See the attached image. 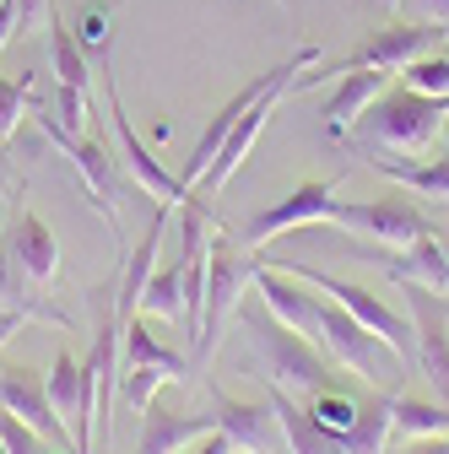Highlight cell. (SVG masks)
<instances>
[{
    "mask_svg": "<svg viewBox=\"0 0 449 454\" xmlns=\"http://www.w3.org/2000/svg\"><path fill=\"white\" fill-rule=\"evenodd\" d=\"M249 347H255V363H260V379L271 389H293V395H314V389H330V368L335 357L319 347V340L288 330L276 314L265 309H244L239 314Z\"/></svg>",
    "mask_w": 449,
    "mask_h": 454,
    "instance_id": "1",
    "label": "cell"
},
{
    "mask_svg": "<svg viewBox=\"0 0 449 454\" xmlns=\"http://www.w3.org/2000/svg\"><path fill=\"white\" fill-rule=\"evenodd\" d=\"M444 114H449V98H428L406 82H390L358 120V141H368L374 152H406V157H422L433 152L438 130H444Z\"/></svg>",
    "mask_w": 449,
    "mask_h": 454,
    "instance_id": "2",
    "label": "cell"
},
{
    "mask_svg": "<svg viewBox=\"0 0 449 454\" xmlns=\"http://www.w3.org/2000/svg\"><path fill=\"white\" fill-rule=\"evenodd\" d=\"M444 38H449V27H444V22H417V17H412V22H390V27L368 33V38H363L352 54H342L335 66L303 71L293 92H303V87H319V82H335V76H347V71H390V76H401L412 60H422V54L444 49Z\"/></svg>",
    "mask_w": 449,
    "mask_h": 454,
    "instance_id": "3",
    "label": "cell"
},
{
    "mask_svg": "<svg viewBox=\"0 0 449 454\" xmlns=\"http://www.w3.org/2000/svg\"><path fill=\"white\" fill-rule=\"evenodd\" d=\"M260 260H249L244 249H233L228 233H211V270H206V309H201V335H195V368H206V357L217 352L222 330L233 325V314L244 309V293L255 287Z\"/></svg>",
    "mask_w": 449,
    "mask_h": 454,
    "instance_id": "4",
    "label": "cell"
},
{
    "mask_svg": "<svg viewBox=\"0 0 449 454\" xmlns=\"http://www.w3.org/2000/svg\"><path fill=\"white\" fill-rule=\"evenodd\" d=\"M265 265H276V270L298 276L303 287H319L330 303H342V309H347L363 330H374L390 352H401V363H406V357H417V330H412V319H401V314L390 309L384 298L363 293L358 281H342V276H330V270H319V265H303V260H265Z\"/></svg>",
    "mask_w": 449,
    "mask_h": 454,
    "instance_id": "5",
    "label": "cell"
},
{
    "mask_svg": "<svg viewBox=\"0 0 449 454\" xmlns=\"http://www.w3.org/2000/svg\"><path fill=\"white\" fill-rule=\"evenodd\" d=\"M314 340L342 363L347 373H358V379H368L374 389H396L401 384V352H390L384 340L374 335V330H363L342 303H330V298H319V325H314Z\"/></svg>",
    "mask_w": 449,
    "mask_h": 454,
    "instance_id": "6",
    "label": "cell"
},
{
    "mask_svg": "<svg viewBox=\"0 0 449 454\" xmlns=\"http://www.w3.org/2000/svg\"><path fill=\"white\" fill-rule=\"evenodd\" d=\"M309 66H319V49H298V54H288V60H276L271 71H260L249 87H239L228 103H222L217 114H211V125L201 130V141H195V152H190V162L179 168V179L185 184H201V174H206V168H211V157L222 152V141H228V130L244 120V114L271 92V87H298V76L309 71Z\"/></svg>",
    "mask_w": 449,
    "mask_h": 454,
    "instance_id": "7",
    "label": "cell"
},
{
    "mask_svg": "<svg viewBox=\"0 0 449 454\" xmlns=\"http://www.w3.org/2000/svg\"><path fill=\"white\" fill-rule=\"evenodd\" d=\"M92 60H98V71H103V103H108V120H114V141H120L125 168L136 174V184H141L157 206H179V200L190 195V184H185L179 174H168V168L141 146V136H136V125H130V114H125V103H120V87H114V60H108V43L92 49Z\"/></svg>",
    "mask_w": 449,
    "mask_h": 454,
    "instance_id": "8",
    "label": "cell"
},
{
    "mask_svg": "<svg viewBox=\"0 0 449 454\" xmlns=\"http://www.w3.org/2000/svg\"><path fill=\"white\" fill-rule=\"evenodd\" d=\"M330 227H342L352 239H368L379 249H412L417 239L433 233V222L401 195H390V200H335Z\"/></svg>",
    "mask_w": 449,
    "mask_h": 454,
    "instance_id": "9",
    "label": "cell"
},
{
    "mask_svg": "<svg viewBox=\"0 0 449 454\" xmlns=\"http://www.w3.org/2000/svg\"><path fill=\"white\" fill-rule=\"evenodd\" d=\"M0 411H12L17 422H28L43 443H54V449H71L76 454V433H71V422L49 406V389H43V373L38 368H0Z\"/></svg>",
    "mask_w": 449,
    "mask_h": 454,
    "instance_id": "10",
    "label": "cell"
},
{
    "mask_svg": "<svg viewBox=\"0 0 449 454\" xmlns=\"http://www.w3.org/2000/svg\"><path fill=\"white\" fill-rule=\"evenodd\" d=\"M412 330H417V368L433 401H449V298L433 287H406Z\"/></svg>",
    "mask_w": 449,
    "mask_h": 454,
    "instance_id": "11",
    "label": "cell"
},
{
    "mask_svg": "<svg viewBox=\"0 0 449 454\" xmlns=\"http://www.w3.org/2000/svg\"><path fill=\"white\" fill-rule=\"evenodd\" d=\"M335 216V179H314V184H298L288 200H276L265 211H255L244 222V244L260 249L271 239H282V233H298V227H319Z\"/></svg>",
    "mask_w": 449,
    "mask_h": 454,
    "instance_id": "12",
    "label": "cell"
},
{
    "mask_svg": "<svg viewBox=\"0 0 449 454\" xmlns=\"http://www.w3.org/2000/svg\"><path fill=\"white\" fill-rule=\"evenodd\" d=\"M6 244L22 265V276L33 281V293H49L54 281H60V239H54V227L33 211V206H12V222H6Z\"/></svg>",
    "mask_w": 449,
    "mask_h": 454,
    "instance_id": "13",
    "label": "cell"
},
{
    "mask_svg": "<svg viewBox=\"0 0 449 454\" xmlns=\"http://www.w3.org/2000/svg\"><path fill=\"white\" fill-rule=\"evenodd\" d=\"M368 254L384 265V276L396 281V287H433L449 298V254H444V233L433 227L428 239H417L412 249H379L368 244Z\"/></svg>",
    "mask_w": 449,
    "mask_h": 454,
    "instance_id": "14",
    "label": "cell"
},
{
    "mask_svg": "<svg viewBox=\"0 0 449 454\" xmlns=\"http://www.w3.org/2000/svg\"><path fill=\"white\" fill-rule=\"evenodd\" d=\"M49 141L71 157V168L82 174V184H87L92 206H98V211H103V222L120 233V184H114V157H108V146H103L98 136H49Z\"/></svg>",
    "mask_w": 449,
    "mask_h": 454,
    "instance_id": "15",
    "label": "cell"
},
{
    "mask_svg": "<svg viewBox=\"0 0 449 454\" xmlns=\"http://www.w3.org/2000/svg\"><path fill=\"white\" fill-rule=\"evenodd\" d=\"M288 92H293V87H271V92H265V98H260V103H255V108L244 114V120H239V125L228 130V141H222V152L211 157V168H206V174H201V190H206V195H217V190H222V184H228V179L239 174V168L249 162L255 141L265 136V125H271V114H276V103H282Z\"/></svg>",
    "mask_w": 449,
    "mask_h": 454,
    "instance_id": "16",
    "label": "cell"
},
{
    "mask_svg": "<svg viewBox=\"0 0 449 454\" xmlns=\"http://www.w3.org/2000/svg\"><path fill=\"white\" fill-rule=\"evenodd\" d=\"M255 298H260V309H265V314H276L288 330H298V335H309V340H314L319 298H314L309 287H298V276H288V270H276V265H265V260H260V270H255Z\"/></svg>",
    "mask_w": 449,
    "mask_h": 454,
    "instance_id": "17",
    "label": "cell"
},
{
    "mask_svg": "<svg viewBox=\"0 0 449 454\" xmlns=\"http://www.w3.org/2000/svg\"><path fill=\"white\" fill-rule=\"evenodd\" d=\"M211 406H217V433L233 443V454H276L282 427H276L271 401L249 406V401H233V395H217Z\"/></svg>",
    "mask_w": 449,
    "mask_h": 454,
    "instance_id": "18",
    "label": "cell"
},
{
    "mask_svg": "<svg viewBox=\"0 0 449 454\" xmlns=\"http://www.w3.org/2000/svg\"><path fill=\"white\" fill-rule=\"evenodd\" d=\"M206 433H217V411L211 417H201V411H168V406L152 401L141 411V443H136V454H185Z\"/></svg>",
    "mask_w": 449,
    "mask_h": 454,
    "instance_id": "19",
    "label": "cell"
},
{
    "mask_svg": "<svg viewBox=\"0 0 449 454\" xmlns=\"http://www.w3.org/2000/svg\"><path fill=\"white\" fill-rule=\"evenodd\" d=\"M396 82L390 71H347V76H335V92H330V103H325V136L330 141H347L352 130H358V120H363V108Z\"/></svg>",
    "mask_w": 449,
    "mask_h": 454,
    "instance_id": "20",
    "label": "cell"
},
{
    "mask_svg": "<svg viewBox=\"0 0 449 454\" xmlns=\"http://www.w3.org/2000/svg\"><path fill=\"white\" fill-rule=\"evenodd\" d=\"M265 401H271L276 427H282V443H288L293 454H342V438L325 433V427L314 422V411H309L303 395H293V389H271Z\"/></svg>",
    "mask_w": 449,
    "mask_h": 454,
    "instance_id": "21",
    "label": "cell"
},
{
    "mask_svg": "<svg viewBox=\"0 0 449 454\" xmlns=\"http://www.w3.org/2000/svg\"><path fill=\"white\" fill-rule=\"evenodd\" d=\"M120 357H125V368H157V373H168V384H190V379H195V363L179 357L168 340H157V330H146V314L125 319Z\"/></svg>",
    "mask_w": 449,
    "mask_h": 454,
    "instance_id": "22",
    "label": "cell"
},
{
    "mask_svg": "<svg viewBox=\"0 0 449 454\" xmlns=\"http://www.w3.org/2000/svg\"><path fill=\"white\" fill-rule=\"evenodd\" d=\"M168 211H174V206H157L146 239L130 244V254H125V265H120V314H125V319L141 314V293H146V281H152V270H157V249H162V233H168Z\"/></svg>",
    "mask_w": 449,
    "mask_h": 454,
    "instance_id": "23",
    "label": "cell"
},
{
    "mask_svg": "<svg viewBox=\"0 0 449 454\" xmlns=\"http://www.w3.org/2000/svg\"><path fill=\"white\" fill-rule=\"evenodd\" d=\"M368 168H374V174H384L390 184L422 195V200H449V157H428V162L406 157V162H401L396 152H374Z\"/></svg>",
    "mask_w": 449,
    "mask_h": 454,
    "instance_id": "24",
    "label": "cell"
},
{
    "mask_svg": "<svg viewBox=\"0 0 449 454\" xmlns=\"http://www.w3.org/2000/svg\"><path fill=\"white\" fill-rule=\"evenodd\" d=\"M390 443H396V389H374L342 438V454H390Z\"/></svg>",
    "mask_w": 449,
    "mask_h": 454,
    "instance_id": "25",
    "label": "cell"
},
{
    "mask_svg": "<svg viewBox=\"0 0 449 454\" xmlns=\"http://www.w3.org/2000/svg\"><path fill=\"white\" fill-rule=\"evenodd\" d=\"M43 33H49V66H54V82H60V87H76V92L92 98V54L82 49L76 27H71L60 12H54Z\"/></svg>",
    "mask_w": 449,
    "mask_h": 454,
    "instance_id": "26",
    "label": "cell"
},
{
    "mask_svg": "<svg viewBox=\"0 0 449 454\" xmlns=\"http://www.w3.org/2000/svg\"><path fill=\"white\" fill-rule=\"evenodd\" d=\"M43 389H49V406L71 422V433L82 427V406H87V389H82V357H71L66 347L54 352L49 373H43Z\"/></svg>",
    "mask_w": 449,
    "mask_h": 454,
    "instance_id": "27",
    "label": "cell"
},
{
    "mask_svg": "<svg viewBox=\"0 0 449 454\" xmlns=\"http://www.w3.org/2000/svg\"><path fill=\"white\" fill-rule=\"evenodd\" d=\"M141 314L146 319H185V287H179V265L152 270L146 293H141Z\"/></svg>",
    "mask_w": 449,
    "mask_h": 454,
    "instance_id": "28",
    "label": "cell"
},
{
    "mask_svg": "<svg viewBox=\"0 0 449 454\" xmlns=\"http://www.w3.org/2000/svg\"><path fill=\"white\" fill-rule=\"evenodd\" d=\"M309 401V411H314V422L325 427V433H335V438H347L352 433V422H358V401H347L342 389H314V395H303Z\"/></svg>",
    "mask_w": 449,
    "mask_h": 454,
    "instance_id": "29",
    "label": "cell"
},
{
    "mask_svg": "<svg viewBox=\"0 0 449 454\" xmlns=\"http://www.w3.org/2000/svg\"><path fill=\"white\" fill-rule=\"evenodd\" d=\"M401 82L428 92V98H449V49H433V54H422V60H412L401 71Z\"/></svg>",
    "mask_w": 449,
    "mask_h": 454,
    "instance_id": "30",
    "label": "cell"
},
{
    "mask_svg": "<svg viewBox=\"0 0 449 454\" xmlns=\"http://www.w3.org/2000/svg\"><path fill=\"white\" fill-rule=\"evenodd\" d=\"M28 114H38V108H33V87H28V76H22V82L0 76V136L12 141V136L22 130Z\"/></svg>",
    "mask_w": 449,
    "mask_h": 454,
    "instance_id": "31",
    "label": "cell"
},
{
    "mask_svg": "<svg viewBox=\"0 0 449 454\" xmlns=\"http://www.w3.org/2000/svg\"><path fill=\"white\" fill-rule=\"evenodd\" d=\"M162 384H168V373H157V368H125V373H120V401L141 417V411L157 401Z\"/></svg>",
    "mask_w": 449,
    "mask_h": 454,
    "instance_id": "32",
    "label": "cell"
},
{
    "mask_svg": "<svg viewBox=\"0 0 449 454\" xmlns=\"http://www.w3.org/2000/svg\"><path fill=\"white\" fill-rule=\"evenodd\" d=\"M49 17H54V0H22L17 38H22V33H38V27H49Z\"/></svg>",
    "mask_w": 449,
    "mask_h": 454,
    "instance_id": "33",
    "label": "cell"
},
{
    "mask_svg": "<svg viewBox=\"0 0 449 454\" xmlns=\"http://www.w3.org/2000/svg\"><path fill=\"white\" fill-rule=\"evenodd\" d=\"M401 6H406L417 22H444V27H449V0H401Z\"/></svg>",
    "mask_w": 449,
    "mask_h": 454,
    "instance_id": "34",
    "label": "cell"
},
{
    "mask_svg": "<svg viewBox=\"0 0 449 454\" xmlns=\"http://www.w3.org/2000/svg\"><path fill=\"white\" fill-rule=\"evenodd\" d=\"M17 22H22V0H0V49L17 38Z\"/></svg>",
    "mask_w": 449,
    "mask_h": 454,
    "instance_id": "35",
    "label": "cell"
},
{
    "mask_svg": "<svg viewBox=\"0 0 449 454\" xmlns=\"http://www.w3.org/2000/svg\"><path fill=\"white\" fill-rule=\"evenodd\" d=\"M390 454H449V438H401Z\"/></svg>",
    "mask_w": 449,
    "mask_h": 454,
    "instance_id": "36",
    "label": "cell"
},
{
    "mask_svg": "<svg viewBox=\"0 0 449 454\" xmlns=\"http://www.w3.org/2000/svg\"><path fill=\"white\" fill-rule=\"evenodd\" d=\"M185 454H233V443L228 438H222V433H206V438H195Z\"/></svg>",
    "mask_w": 449,
    "mask_h": 454,
    "instance_id": "37",
    "label": "cell"
},
{
    "mask_svg": "<svg viewBox=\"0 0 449 454\" xmlns=\"http://www.w3.org/2000/svg\"><path fill=\"white\" fill-rule=\"evenodd\" d=\"M22 325H33V319H22V314H0V347H6V340H12Z\"/></svg>",
    "mask_w": 449,
    "mask_h": 454,
    "instance_id": "38",
    "label": "cell"
},
{
    "mask_svg": "<svg viewBox=\"0 0 449 454\" xmlns=\"http://www.w3.org/2000/svg\"><path fill=\"white\" fill-rule=\"evenodd\" d=\"M0 168H6V136H0Z\"/></svg>",
    "mask_w": 449,
    "mask_h": 454,
    "instance_id": "39",
    "label": "cell"
},
{
    "mask_svg": "<svg viewBox=\"0 0 449 454\" xmlns=\"http://www.w3.org/2000/svg\"><path fill=\"white\" fill-rule=\"evenodd\" d=\"M379 6H390V12H396V6H401V0H379Z\"/></svg>",
    "mask_w": 449,
    "mask_h": 454,
    "instance_id": "40",
    "label": "cell"
},
{
    "mask_svg": "<svg viewBox=\"0 0 449 454\" xmlns=\"http://www.w3.org/2000/svg\"><path fill=\"white\" fill-rule=\"evenodd\" d=\"M438 157H449V141H444V152H438Z\"/></svg>",
    "mask_w": 449,
    "mask_h": 454,
    "instance_id": "41",
    "label": "cell"
},
{
    "mask_svg": "<svg viewBox=\"0 0 449 454\" xmlns=\"http://www.w3.org/2000/svg\"><path fill=\"white\" fill-rule=\"evenodd\" d=\"M444 254H449V233H444Z\"/></svg>",
    "mask_w": 449,
    "mask_h": 454,
    "instance_id": "42",
    "label": "cell"
},
{
    "mask_svg": "<svg viewBox=\"0 0 449 454\" xmlns=\"http://www.w3.org/2000/svg\"><path fill=\"white\" fill-rule=\"evenodd\" d=\"M0 454H12V449H6V443H0Z\"/></svg>",
    "mask_w": 449,
    "mask_h": 454,
    "instance_id": "43",
    "label": "cell"
},
{
    "mask_svg": "<svg viewBox=\"0 0 449 454\" xmlns=\"http://www.w3.org/2000/svg\"><path fill=\"white\" fill-rule=\"evenodd\" d=\"M0 239H6V233H0Z\"/></svg>",
    "mask_w": 449,
    "mask_h": 454,
    "instance_id": "44",
    "label": "cell"
}]
</instances>
